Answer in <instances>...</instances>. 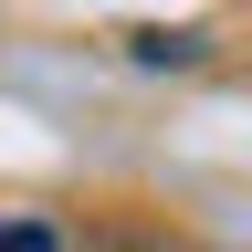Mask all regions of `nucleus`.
Segmentation results:
<instances>
[{"label":"nucleus","instance_id":"obj_1","mask_svg":"<svg viewBox=\"0 0 252 252\" xmlns=\"http://www.w3.org/2000/svg\"><path fill=\"white\" fill-rule=\"evenodd\" d=\"M137 63H200V32H126Z\"/></svg>","mask_w":252,"mask_h":252},{"label":"nucleus","instance_id":"obj_2","mask_svg":"<svg viewBox=\"0 0 252 252\" xmlns=\"http://www.w3.org/2000/svg\"><path fill=\"white\" fill-rule=\"evenodd\" d=\"M0 252H63V242L42 231V220H0Z\"/></svg>","mask_w":252,"mask_h":252}]
</instances>
